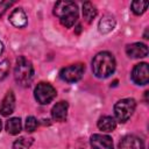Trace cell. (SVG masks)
Segmentation results:
<instances>
[{
  "instance_id": "cell-8",
  "label": "cell",
  "mask_w": 149,
  "mask_h": 149,
  "mask_svg": "<svg viewBox=\"0 0 149 149\" xmlns=\"http://www.w3.org/2000/svg\"><path fill=\"white\" fill-rule=\"evenodd\" d=\"M90 144L92 149H114L112 139L104 134H93L90 139Z\"/></svg>"
},
{
  "instance_id": "cell-4",
  "label": "cell",
  "mask_w": 149,
  "mask_h": 149,
  "mask_svg": "<svg viewBox=\"0 0 149 149\" xmlns=\"http://www.w3.org/2000/svg\"><path fill=\"white\" fill-rule=\"evenodd\" d=\"M136 107V102L132 98H125L119 100L114 105V114L119 122L125 123L133 115Z\"/></svg>"
},
{
  "instance_id": "cell-18",
  "label": "cell",
  "mask_w": 149,
  "mask_h": 149,
  "mask_svg": "<svg viewBox=\"0 0 149 149\" xmlns=\"http://www.w3.org/2000/svg\"><path fill=\"white\" fill-rule=\"evenodd\" d=\"M34 142L33 137H19L13 143V149H28Z\"/></svg>"
},
{
  "instance_id": "cell-11",
  "label": "cell",
  "mask_w": 149,
  "mask_h": 149,
  "mask_svg": "<svg viewBox=\"0 0 149 149\" xmlns=\"http://www.w3.org/2000/svg\"><path fill=\"white\" fill-rule=\"evenodd\" d=\"M119 149H144L143 141L136 135H126L119 143Z\"/></svg>"
},
{
  "instance_id": "cell-5",
  "label": "cell",
  "mask_w": 149,
  "mask_h": 149,
  "mask_svg": "<svg viewBox=\"0 0 149 149\" xmlns=\"http://www.w3.org/2000/svg\"><path fill=\"white\" fill-rule=\"evenodd\" d=\"M56 94V88L51 84L44 81L38 83L34 90V97L36 101L41 105H48L49 102H51L55 99Z\"/></svg>"
},
{
  "instance_id": "cell-2",
  "label": "cell",
  "mask_w": 149,
  "mask_h": 149,
  "mask_svg": "<svg viewBox=\"0 0 149 149\" xmlns=\"http://www.w3.org/2000/svg\"><path fill=\"white\" fill-rule=\"evenodd\" d=\"M54 14L65 28H71L78 19V7L73 1H58L54 6Z\"/></svg>"
},
{
  "instance_id": "cell-15",
  "label": "cell",
  "mask_w": 149,
  "mask_h": 149,
  "mask_svg": "<svg viewBox=\"0 0 149 149\" xmlns=\"http://www.w3.org/2000/svg\"><path fill=\"white\" fill-rule=\"evenodd\" d=\"M98 128L102 132H113L115 128H116V121L113 116H109V115H104L101 116L99 120H98V123H97Z\"/></svg>"
},
{
  "instance_id": "cell-13",
  "label": "cell",
  "mask_w": 149,
  "mask_h": 149,
  "mask_svg": "<svg viewBox=\"0 0 149 149\" xmlns=\"http://www.w3.org/2000/svg\"><path fill=\"white\" fill-rule=\"evenodd\" d=\"M9 22L16 27V28H23L26 27L27 22H28V19H27V15L24 13V10L22 8H15L10 15H9Z\"/></svg>"
},
{
  "instance_id": "cell-6",
  "label": "cell",
  "mask_w": 149,
  "mask_h": 149,
  "mask_svg": "<svg viewBox=\"0 0 149 149\" xmlns=\"http://www.w3.org/2000/svg\"><path fill=\"white\" fill-rule=\"evenodd\" d=\"M84 71H85L84 64H81V63L71 64L69 66L63 68L59 71V77L62 80H64L66 83H76L81 79Z\"/></svg>"
},
{
  "instance_id": "cell-16",
  "label": "cell",
  "mask_w": 149,
  "mask_h": 149,
  "mask_svg": "<svg viewBox=\"0 0 149 149\" xmlns=\"http://www.w3.org/2000/svg\"><path fill=\"white\" fill-rule=\"evenodd\" d=\"M97 13H98L97 8L92 2L86 1L83 3V16L87 23H91L94 20V17L97 16Z\"/></svg>"
},
{
  "instance_id": "cell-21",
  "label": "cell",
  "mask_w": 149,
  "mask_h": 149,
  "mask_svg": "<svg viewBox=\"0 0 149 149\" xmlns=\"http://www.w3.org/2000/svg\"><path fill=\"white\" fill-rule=\"evenodd\" d=\"M9 66H10V64H9L8 59H5V61L0 62V80L6 78V76L9 72Z\"/></svg>"
},
{
  "instance_id": "cell-1",
  "label": "cell",
  "mask_w": 149,
  "mask_h": 149,
  "mask_svg": "<svg viewBox=\"0 0 149 149\" xmlns=\"http://www.w3.org/2000/svg\"><path fill=\"white\" fill-rule=\"evenodd\" d=\"M116 66L114 56L108 51H101L97 54L92 61V71L98 78L109 77Z\"/></svg>"
},
{
  "instance_id": "cell-22",
  "label": "cell",
  "mask_w": 149,
  "mask_h": 149,
  "mask_svg": "<svg viewBox=\"0 0 149 149\" xmlns=\"http://www.w3.org/2000/svg\"><path fill=\"white\" fill-rule=\"evenodd\" d=\"M14 5V2L13 1H2V2H0V17L5 14V12L10 7V6H13Z\"/></svg>"
},
{
  "instance_id": "cell-25",
  "label": "cell",
  "mask_w": 149,
  "mask_h": 149,
  "mask_svg": "<svg viewBox=\"0 0 149 149\" xmlns=\"http://www.w3.org/2000/svg\"><path fill=\"white\" fill-rule=\"evenodd\" d=\"M1 128H2V123H1V120H0V130H1Z\"/></svg>"
},
{
  "instance_id": "cell-12",
  "label": "cell",
  "mask_w": 149,
  "mask_h": 149,
  "mask_svg": "<svg viewBox=\"0 0 149 149\" xmlns=\"http://www.w3.org/2000/svg\"><path fill=\"white\" fill-rule=\"evenodd\" d=\"M68 109H69V104L66 101H58V102H56V105H54V107L51 109L52 119L58 121V122L65 121V119L68 116Z\"/></svg>"
},
{
  "instance_id": "cell-19",
  "label": "cell",
  "mask_w": 149,
  "mask_h": 149,
  "mask_svg": "<svg viewBox=\"0 0 149 149\" xmlns=\"http://www.w3.org/2000/svg\"><path fill=\"white\" fill-rule=\"evenodd\" d=\"M130 8L135 15H142L148 8V2L147 1H133L130 5Z\"/></svg>"
},
{
  "instance_id": "cell-24",
  "label": "cell",
  "mask_w": 149,
  "mask_h": 149,
  "mask_svg": "<svg viewBox=\"0 0 149 149\" xmlns=\"http://www.w3.org/2000/svg\"><path fill=\"white\" fill-rule=\"evenodd\" d=\"M143 37H144L146 40H147V38H149V37H148V28L146 29V31H144V34H143Z\"/></svg>"
},
{
  "instance_id": "cell-3",
  "label": "cell",
  "mask_w": 149,
  "mask_h": 149,
  "mask_svg": "<svg viewBox=\"0 0 149 149\" xmlns=\"http://www.w3.org/2000/svg\"><path fill=\"white\" fill-rule=\"evenodd\" d=\"M14 78L16 83L23 87H28L34 79V66L24 56H19L15 62Z\"/></svg>"
},
{
  "instance_id": "cell-10",
  "label": "cell",
  "mask_w": 149,
  "mask_h": 149,
  "mask_svg": "<svg viewBox=\"0 0 149 149\" xmlns=\"http://www.w3.org/2000/svg\"><path fill=\"white\" fill-rule=\"evenodd\" d=\"M15 108V95L13 91H8L3 97L0 105V114L2 116H8L14 112Z\"/></svg>"
},
{
  "instance_id": "cell-20",
  "label": "cell",
  "mask_w": 149,
  "mask_h": 149,
  "mask_svg": "<svg viewBox=\"0 0 149 149\" xmlns=\"http://www.w3.org/2000/svg\"><path fill=\"white\" fill-rule=\"evenodd\" d=\"M38 126V121L35 116H27L26 119V125H24V128L28 133H33L34 130H36Z\"/></svg>"
},
{
  "instance_id": "cell-23",
  "label": "cell",
  "mask_w": 149,
  "mask_h": 149,
  "mask_svg": "<svg viewBox=\"0 0 149 149\" xmlns=\"http://www.w3.org/2000/svg\"><path fill=\"white\" fill-rule=\"evenodd\" d=\"M2 51H3V43L0 41V55L2 54Z\"/></svg>"
},
{
  "instance_id": "cell-17",
  "label": "cell",
  "mask_w": 149,
  "mask_h": 149,
  "mask_svg": "<svg viewBox=\"0 0 149 149\" xmlns=\"http://www.w3.org/2000/svg\"><path fill=\"white\" fill-rule=\"evenodd\" d=\"M22 129V123L20 118H10L6 121V130L10 135H17Z\"/></svg>"
},
{
  "instance_id": "cell-7",
  "label": "cell",
  "mask_w": 149,
  "mask_h": 149,
  "mask_svg": "<svg viewBox=\"0 0 149 149\" xmlns=\"http://www.w3.org/2000/svg\"><path fill=\"white\" fill-rule=\"evenodd\" d=\"M132 80L136 85H147L149 81V68L147 63H139L133 68Z\"/></svg>"
},
{
  "instance_id": "cell-14",
  "label": "cell",
  "mask_w": 149,
  "mask_h": 149,
  "mask_svg": "<svg viewBox=\"0 0 149 149\" xmlns=\"http://www.w3.org/2000/svg\"><path fill=\"white\" fill-rule=\"evenodd\" d=\"M115 24H116L115 19L112 15L106 14L100 19L99 24H98V30L101 34H108L115 28Z\"/></svg>"
},
{
  "instance_id": "cell-9",
  "label": "cell",
  "mask_w": 149,
  "mask_h": 149,
  "mask_svg": "<svg viewBox=\"0 0 149 149\" xmlns=\"http://www.w3.org/2000/svg\"><path fill=\"white\" fill-rule=\"evenodd\" d=\"M126 54L130 58H143L148 56V47L144 43L135 42L126 47Z\"/></svg>"
}]
</instances>
